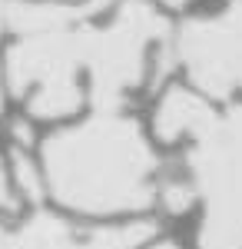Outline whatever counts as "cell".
<instances>
[{
  "label": "cell",
  "mask_w": 242,
  "mask_h": 249,
  "mask_svg": "<svg viewBox=\"0 0 242 249\" xmlns=\"http://www.w3.org/2000/svg\"><path fill=\"white\" fill-rule=\"evenodd\" d=\"M196 199V190L192 186H183V183H169L166 193H163V203H166L173 213H186Z\"/></svg>",
  "instance_id": "cell-10"
},
{
  "label": "cell",
  "mask_w": 242,
  "mask_h": 249,
  "mask_svg": "<svg viewBox=\"0 0 242 249\" xmlns=\"http://www.w3.org/2000/svg\"><path fill=\"white\" fill-rule=\"evenodd\" d=\"M166 40V20L149 0H120L106 23L86 30V100L93 110H120L149 70L153 50Z\"/></svg>",
  "instance_id": "cell-2"
},
{
  "label": "cell",
  "mask_w": 242,
  "mask_h": 249,
  "mask_svg": "<svg viewBox=\"0 0 242 249\" xmlns=\"http://www.w3.org/2000/svg\"><path fill=\"white\" fill-rule=\"evenodd\" d=\"M10 179H14V170H7V163L0 160V210H17V196L10 190Z\"/></svg>",
  "instance_id": "cell-11"
},
{
  "label": "cell",
  "mask_w": 242,
  "mask_h": 249,
  "mask_svg": "<svg viewBox=\"0 0 242 249\" xmlns=\"http://www.w3.org/2000/svg\"><path fill=\"white\" fill-rule=\"evenodd\" d=\"M14 249H83V243H76L70 226L56 216L37 213L14 232Z\"/></svg>",
  "instance_id": "cell-7"
},
{
  "label": "cell",
  "mask_w": 242,
  "mask_h": 249,
  "mask_svg": "<svg viewBox=\"0 0 242 249\" xmlns=\"http://www.w3.org/2000/svg\"><path fill=\"white\" fill-rule=\"evenodd\" d=\"M7 30V0H0V34Z\"/></svg>",
  "instance_id": "cell-13"
},
{
  "label": "cell",
  "mask_w": 242,
  "mask_h": 249,
  "mask_svg": "<svg viewBox=\"0 0 242 249\" xmlns=\"http://www.w3.org/2000/svg\"><path fill=\"white\" fill-rule=\"evenodd\" d=\"M189 166L206 199L199 249H242V107L216 113L196 136Z\"/></svg>",
  "instance_id": "cell-3"
},
{
  "label": "cell",
  "mask_w": 242,
  "mask_h": 249,
  "mask_svg": "<svg viewBox=\"0 0 242 249\" xmlns=\"http://www.w3.org/2000/svg\"><path fill=\"white\" fill-rule=\"evenodd\" d=\"M153 249H179V246H173V243H159V246H153Z\"/></svg>",
  "instance_id": "cell-14"
},
{
  "label": "cell",
  "mask_w": 242,
  "mask_h": 249,
  "mask_svg": "<svg viewBox=\"0 0 242 249\" xmlns=\"http://www.w3.org/2000/svg\"><path fill=\"white\" fill-rule=\"evenodd\" d=\"M86 103V90L76 77H50L27 93V110L37 120H63Z\"/></svg>",
  "instance_id": "cell-6"
},
{
  "label": "cell",
  "mask_w": 242,
  "mask_h": 249,
  "mask_svg": "<svg viewBox=\"0 0 242 249\" xmlns=\"http://www.w3.org/2000/svg\"><path fill=\"white\" fill-rule=\"evenodd\" d=\"M212 120H216V110L199 93H192L186 87H169L153 113V130L163 143H176L183 136L196 140Z\"/></svg>",
  "instance_id": "cell-5"
},
{
  "label": "cell",
  "mask_w": 242,
  "mask_h": 249,
  "mask_svg": "<svg viewBox=\"0 0 242 249\" xmlns=\"http://www.w3.org/2000/svg\"><path fill=\"white\" fill-rule=\"evenodd\" d=\"M14 179H17V186L23 190L27 199H43V193H47V179H43V173L23 156V150H14Z\"/></svg>",
  "instance_id": "cell-9"
},
{
  "label": "cell",
  "mask_w": 242,
  "mask_h": 249,
  "mask_svg": "<svg viewBox=\"0 0 242 249\" xmlns=\"http://www.w3.org/2000/svg\"><path fill=\"white\" fill-rule=\"evenodd\" d=\"M173 50L203 93L225 100L242 90V0L219 17L186 20Z\"/></svg>",
  "instance_id": "cell-4"
},
{
  "label": "cell",
  "mask_w": 242,
  "mask_h": 249,
  "mask_svg": "<svg viewBox=\"0 0 242 249\" xmlns=\"http://www.w3.org/2000/svg\"><path fill=\"white\" fill-rule=\"evenodd\" d=\"M156 160L136 120L120 110H96L80 126L43 140V179L60 206L80 213L146 210Z\"/></svg>",
  "instance_id": "cell-1"
},
{
  "label": "cell",
  "mask_w": 242,
  "mask_h": 249,
  "mask_svg": "<svg viewBox=\"0 0 242 249\" xmlns=\"http://www.w3.org/2000/svg\"><path fill=\"white\" fill-rule=\"evenodd\" d=\"M0 77H3V73H0ZM0 103H3V87H0Z\"/></svg>",
  "instance_id": "cell-15"
},
{
  "label": "cell",
  "mask_w": 242,
  "mask_h": 249,
  "mask_svg": "<svg viewBox=\"0 0 242 249\" xmlns=\"http://www.w3.org/2000/svg\"><path fill=\"white\" fill-rule=\"evenodd\" d=\"M0 249H14V232H7L0 226Z\"/></svg>",
  "instance_id": "cell-12"
},
{
  "label": "cell",
  "mask_w": 242,
  "mask_h": 249,
  "mask_svg": "<svg viewBox=\"0 0 242 249\" xmlns=\"http://www.w3.org/2000/svg\"><path fill=\"white\" fill-rule=\"evenodd\" d=\"M156 223H130V226H110V230H96L83 239V249H139L143 243L153 239Z\"/></svg>",
  "instance_id": "cell-8"
}]
</instances>
